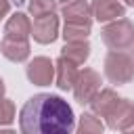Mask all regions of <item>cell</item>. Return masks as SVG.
Instances as JSON below:
<instances>
[{"label":"cell","mask_w":134,"mask_h":134,"mask_svg":"<svg viewBox=\"0 0 134 134\" xmlns=\"http://www.w3.org/2000/svg\"><path fill=\"white\" fill-rule=\"evenodd\" d=\"M73 124L75 117L67 100L46 92L31 96L19 113L21 134H71Z\"/></svg>","instance_id":"6da1fadb"}]
</instances>
